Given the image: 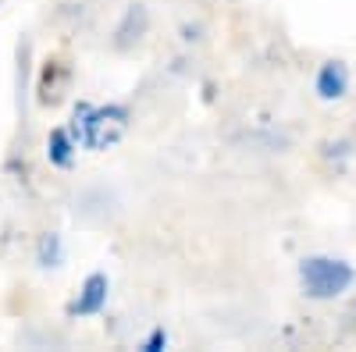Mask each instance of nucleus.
Instances as JSON below:
<instances>
[{
	"instance_id": "nucleus-1",
	"label": "nucleus",
	"mask_w": 356,
	"mask_h": 352,
	"mask_svg": "<svg viewBox=\"0 0 356 352\" xmlns=\"http://www.w3.org/2000/svg\"><path fill=\"white\" fill-rule=\"evenodd\" d=\"M303 288L307 296L314 299H332L339 292H346L353 285V267L342 260H324V256H314V260H303Z\"/></svg>"
},
{
	"instance_id": "nucleus-2",
	"label": "nucleus",
	"mask_w": 356,
	"mask_h": 352,
	"mask_svg": "<svg viewBox=\"0 0 356 352\" xmlns=\"http://www.w3.org/2000/svg\"><path fill=\"white\" fill-rule=\"evenodd\" d=\"M68 82H72V68L65 61H47V68L40 75V103L43 107L61 103L68 93Z\"/></svg>"
},
{
	"instance_id": "nucleus-3",
	"label": "nucleus",
	"mask_w": 356,
	"mask_h": 352,
	"mask_svg": "<svg viewBox=\"0 0 356 352\" xmlns=\"http://www.w3.org/2000/svg\"><path fill=\"white\" fill-rule=\"evenodd\" d=\"M104 299H107V278L104 274H93V278L82 285V296H79V303L72 310L75 313H97L104 306Z\"/></svg>"
},
{
	"instance_id": "nucleus-4",
	"label": "nucleus",
	"mask_w": 356,
	"mask_h": 352,
	"mask_svg": "<svg viewBox=\"0 0 356 352\" xmlns=\"http://www.w3.org/2000/svg\"><path fill=\"white\" fill-rule=\"evenodd\" d=\"M317 90L321 97H342L346 93V68L342 65H324L321 68V78H317Z\"/></svg>"
},
{
	"instance_id": "nucleus-5",
	"label": "nucleus",
	"mask_w": 356,
	"mask_h": 352,
	"mask_svg": "<svg viewBox=\"0 0 356 352\" xmlns=\"http://www.w3.org/2000/svg\"><path fill=\"white\" fill-rule=\"evenodd\" d=\"M50 160L61 164V167L72 164V157H68V135H65V132H54V135H50Z\"/></svg>"
}]
</instances>
